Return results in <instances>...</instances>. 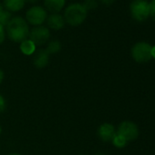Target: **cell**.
Here are the masks:
<instances>
[{
  "instance_id": "21",
  "label": "cell",
  "mask_w": 155,
  "mask_h": 155,
  "mask_svg": "<svg viewBox=\"0 0 155 155\" xmlns=\"http://www.w3.org/2000/svg\"><path fill=\"white\" fill-rule=\"evenodd\" d=\"M100 1H101L102 4H104V5H110V4L113 3L114 0H100Z\"/></svg>"
},
{
  "instance_id": "17",
  "label": "cell",
  "mask_w": 155,
  "mask_h": 155,
  "mask_svg": "<svg viewBox=\"0 0 155 155\" xmlns=\"http://www.w3.org/2000/svg\"><path fill=\"white\" fill-rule=\"evenodd\" d=\"M82 5L86 8V10L89 11V10H92L98 8V1L97 0H84Z\"/></svg>"
},
{
  "instance_id": "18",
  "label": "cell",
  "mask_w": 155,
  "mask_h": 155,
  "mask_svg": "<svg viewBox=\"0 0 155 155\" xmlns=\"http://www.w3.org/2000/svg\"><path fill=\"white\" fill-rule=\"evenodd\" d=\"M150 3V17L155 21V0H151Z\"/></svg>"
},
{
  "instance_id": "11",
  "label": "cell",
  "mask_w": 155,
  "mask_h": 155,
  "mask_svg": "<svg viewBox=\"0 0 155 155\" xmlns=\"http://www.w3.org/2000/svg\"><path fill=\"white\" fill-rule=\"evenodd\" d=\"M66 0H44V8L51 14L60 12L65 7Z\"/></svg>"
},
{
  "instance_id": "5",
  "label": "cell",
  "mask_w": 155,
  "mask_h": 155,
  "mask_svg": "<svg viewBox=\"0 0 155 155\" xmlns=\"http://www.w3.org/2000/svg\"><path fill=\"white\" fill-rule=\"evenodd\" d=\"M48 18L47 10L40 6L31 7L26 13V21L35 27L42 26L46 22Z\"/></svg>"
},
{
  "instance_id": "14",
  "label": "cell",
  "mask_w": 155,
  "mask_h": 155,
  "mask_svg": "<svg viewBox=\"0 0 155 155\" xmlns=\"http://www.w3.org/2000/svg\"><path fill=\"white\" fill-rule=\"evenodd\" d=\"M60 49H61V44H60V42L58 41V40H52V41H50L48 44L47 48H46V51L48 53V55H50V54H56V53H58Z\"/></svg>"
},
{
  "instance_id": "27",
  "label": "cell",
  "mask_w": 155,
  "mask_h": 155,
  "mask_svg": "<svg viewBox=\"0 0 155 155\" xmlns=\"http://www.w3.org/2000/svg\"><path fill=\"white\" fill-rule=\"evenodd\" d=\"M96 155H104V154L103 153H97Z\"/></svg>"
},
{
  "instance_id": "20",
  "label": "cell",
  "mask_w": 155,
  "mask_h": 155,
  "mask_svg": "<svg viewBox=\"0 0 155 155\" xmlns=\"http://www.w3.org/2000/svg\"><path fill=\"white\" fill-rule=\"evenodd\" d=\"M6 38V29L5 27L0 25V44H2Z\"/></svg>"
},
{
  "instance_id": "8",
  "label": "cell",
  "mask_w": 155,
  "mask_h": 155,
  "mask_svg": "<svg viewBox=\"0 0 155 155\" xmlns=\"http://www.w3.org/2000/svg\"><path fill=\"white\" fill-rule=\"evenodd\" d=\"M116 130H115V128L112 124L110 123H102L99 129H98V136L99 138L103 140V141H111L113 137L115 136L116 134Z\"/></svg>"
},
{
  "instance_id": "10",
  "label": "cell",
  "mask_w": 155,
  "mask_h": 155,
  "mask_svg": "<svg viewBox=\"0 0 155 155\" xmlns=\"http://www.w3.org/2000/svg\"><path fill=\"white\" fill-rule=\"evenodd\" d=\"M49 61V55L46 49H39L34 53L33 63L38 68H44L48 66Z\"/></svg>"
},
{
  "instance_id": "7",
  "label": "cell",
  "mask_w": 155,
  "mask_h": 155,
  "mask_svg": "<svg viewBox=\"0 0 155 155\" xmlns=\"http://www.w3.org/2000/svg\"><path fill=\"white\" fill-rule=\"evenodd\" d=\"M117 133L122 136L127 141H132L139 136V128L134 122L126 120L119 125Z\"/></svg>"
},
{
  "instance_id": "2",
  "label": "cell",
  "mask_w": 155,
  "mask_h": 155,
  "mask_svg": "<svg viewBox=\"0 0 155 155\" xmlns=\"http://www.w3.org/2000/svg\"><path fill=\"white\" fill-rule=\"evenodd\" d=\"M88 11L81 3H73L68 5L63 14L64 20L67 24L72 27L81 25L87 18Z\"/></svg>"
},
{
  "instance_id": "13",
  "label": "cell",
  "mask_w": 155,
  "mask_h": 155,
  "mask_svg": "<svg viewBox=\"0 0 155 155\" xmlns=\"http://www.w3.org/2000/svg\"><path fill=\"white\" fill-rule=\"evenodd\" d=\"M19 48H20V51L26 55V56H31V55H34V53L37 51V46L29 39H26L24 41H22L20 43V46H19Z\"/></svg>"
},
{
  "instance_id": "26",
  "label": "cell",
  "mask_w": 155,
  "mask_h": 155,
  "mask_svg": "<svg viewBox=\"0 0 155 155\" xmlns=\"http://www.w3.org/2000/svg\"><path fill=\"white\" fill-rule=\"evenodd\" d=\"M1 133H2V128H1V126H0V135H1Z\"/></svg>"
},
{
  "instance_id": "24",
  "label": "cell",
  "mask_w": 155,
  "mask_h": 155,
  "mask_svg": "<svg viewBox=\"0 0 155 155\" xmlns=\"http://www.w3.org/2000/svg\"><path fill=\"white\" fill-rule=\"evenodd\" d=\"M8 155H22V154H20V153H18V152H12V153L8 154Z\"/></svg>"
},
{
  "instance_id": "4",
  "label": "cell",
  "mask_w": 155,
  "mask_h": 155,
  "mask_svg": "<svg viewBox=\"0 0 155 155\" xmlns=\"http://www.w3.org/2000/svg\"><path fill=\"white\" fill-rule=\"evenodd\" d=\"M151 48L152 46L147 42H138L131 48V57L136 62H148L152 58Z\"/></svg>"
},
{
  "instance_id": "19",
  "label": "cell",
  "mask_w": 155,
  "mask_h": 155,
  "mask_svg": "<svg viewBox=\"0 0 155 155\" xmlns=\"http://www.w3.org/2000/svg\"><path fill=\"white\" fill-rule=\"evenodd\" d=\"M6 107H7L6 100H5V98L1 94H0V114L5 111Z\"/></svg>"
},
{
  "instance_id": "23",
  "label": "cell",
  "mask_w": 155,
  "mask_h": 155,
  "mask_svg": "<svg viewBox=\"0 0 155 155\" xmlns=\"http://www.w3.org/2000/svg\"><path fill=\"white\" fill-rule=\"evenodd\" d=\"M26 2H28V3H29V4L34 5V4H36V3H38V0H26Z\"/></svg>"
},
{
  "instance_id": "12",
  "label": "cell",
  "mask_w": 155,
  "mask_h": 155,
  "mask_svg": "<svg viewBox=\"0 0 155 155\" xmlns=\"http://www.w3.org/2000/svg\"><path fill=\"white\" fill-rule=\"evenodd\" d=\"M26 0H4V7L8 12H18L25 7Z\"/></svg>"
},
{
  "instance_id": "9",
  "label": "cell",
  "mask_w": 155,
  "mask_h": 155,
  "mask_svg": "<svg viewBox=\"0 0 155 155\" xmlns=\"http://www.w3.org/2000/svg\"><path fill=\"white\" fill-rule=\"evenodd\" d=\"M46 22H47L48 27L54 30H59L63 28L66 24L63 16L60 15L59 13L50 14L49 16H48Z\"/></svg>"
},
{
  "instance_id": "1",
  "label": "cell",
  "mask_w": 155,
  "mask_h": 155,
  "mask_svg": "<svg viewBox=\"0 0 155 155\" xmlns=\"http://www.w3.org/2000/svg\"><path fill=\"white\" fill-rule=\"evenodd\" d=\"M6 34L8 38L16 43H21L29 36V27L25 18L21 17L12 18L6 26Z\"/></svg>"
},
{
  "instance_id": "15",
  "label": "cell",
  "mask_w": 155,
  "mask_h": 155,
  "mask_svg": "<svg viewBox=\"0 0 155 155\" xmlns=\"http://www.w3.org/2000/svg\"><path fill=\"white\" fill-rule=\"evenodd\" d=\"M111 142H112V144H113L115 147H117V148H123V147L126 146V144H127L128 141H127L122 136H120V134H118V133L116 132V134H115V136L113 137Z\"/></svg>"
},
{
  "instance_id": "25",
  "label": "cell",
  "mask_w": 155,
  "mask_h": 155,
  "mask_svg": "<svg viewBox=\"0 0 155 155\" xmlns=\"http://www.w3.org/2000/svg\"><path fill=\"white\" fill-rule=\"evenodd\" d=\"M4 10V8H3V6L1 5V3H0V14L2 13V11Z\"/></svg>"
},
{
  "instance_id": "22",
  "label": "cell",
  "mask_w": 155,
  "mask_h": 155,
  "mask_svg": "<svg viewBox=\"0 0 155 155\" xmlns=\"http://www.w3.org/2000/svg\"><path fill=\"white\" fill-rule=\"evenodd\" d=\"M4 77H5V74H4V71L0 68V84H1L4 81Z\"/></svg>"
},
{
  "instance_id": "6",
  "label": "cell",
  "mask_w": 155,
  "mask_h": 155,
  "mask_svg": "<svg viewBox=\"0 0 155 155\" xmlns=\"http://www.w3.org/2000/svg\"><path fill=\"white\" fill-rule=\"evenodd\" d=\"M28 38L37 47L42 46L48 41L49 38H50V32L47 27L38 26V27L33 28L29 31Z\"/></svg>"
},
{
  "instance_id": "3",
  "label": "cell",
  "mask_w": 155,
  "mask_h": 155,
  "mask_svg": "<svg viewBox=\"0 0 155 155\" xmlns=\"http://www.w3.org/2000/svg\"><path fill=\"white\" fill-rule=\"evenodd\" d=\"M130 12L135 21H146L150 18V3L147 0H133L130 5Z\"/></svg>"
},
{
  "instance_id": "16",
  "label": "cell",
  "mask_w": 155,
  "mask_h": 155,
  "mask_svg": "<svg viewBox=\"0 0 155 155\" xmlns=\"http://www.w3.org/2000/svg\"><path fill=\"white\" fill-rule=\"evenodd\" d=\"M11 18H12L11 13L8 12V10H3L2 13L0 14V25L6 27L8 24V22L11 20Z\"/></svg>"
}]
</instances>
